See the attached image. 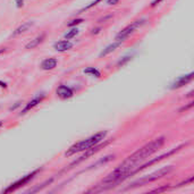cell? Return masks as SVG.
<instances>
[{"mask_svg":"<svg viewBox=\"0 0 194 194\" xmlns=\"http://www.w3.org/2000/svg\"><path fill=\"white\" fill-rule=\"evenodd\" d=\"M166 139L165 136L157 138L153 141L146 143L144 146L139 149L136 152L131 154L126 160H124L117 168H115L109 175H107L101 183L98 184V188L93 190L96 192H101L106 190H110L114 186H116L120 182L126 180L131 175L135 174L136 169L139 168L146 160H148L153 153H156L158 150H160L162 146L165 144Z\"/></svg>","mask_w":194,"mask_h":194,"instance_id":"obj_1","label":"cell"},{"mask_svg":"<svg viewBox=\"0 0 194 194\" xmlns=\"http://www.w3.org/2000/svg\"><path fill=\"white\" fill-rule=\"evenodd\" d=\"M106 136H107V132H106V131L96 133L94 135H92L90 138L83 140V141H80V142L75 143L74 146H72L69 149L66 151L65 156H66V157H69V156H73V154H75V153L82 152V151H85V150H88V149H90V148H93L94 146L99 144L101 141H104Z\"/></svg>","mask_w":194,"mask_h":194,"instance_id":"obj_2","label":"cell"},{"mask_svg":"<svg viewBox=\"0 0 194 194\" xmlns=\"http://www.w3.org/2000/svg\"><path fill=\"white\" fill-rule=\"evenodd\" d=\"M173 170H174L173 166L164 167V168H161V169H159V170H157V172H154V173L150 174V175H146V177H143V178H141V180L132 183L128 188H133V187H138V186H143V185H146V184H148V183H151V182H154V180H160V178H162V177L167 176V175H169Z\"/></svg>","mask_w":194,"mask_h":194,"instance_id":"obj_3","label":"cell"},{"mask_svg":"<svg viewBox=\"0 0 194 194\" xmlns=\"http://www.w3.org/2000/svg\"><path fill=\"white\" fill-rule=\"evenodd\" d=\"M146 23V18H141V20H138V21L133 22L132 24H130L128 26H126L125 28H123L115 38L116 41H125V39H127L131 34H133L138 28H140L142 25H144Z\"/></svg>","mask_w":194,"mask_h":194,"instance_id":"obj_4","label":"cell"},{"mask_svg":"<svg viewBox=\"0 0 194 194\" xmlns=\"http://www.w3.org/2000/svg\"><path fill=\"white\" fill-rule=\"evenodd\" d=\"M40 172V169H36V170H33L32 173L28 174L26 176H23L21 180H18L17 182H15L14 184H12L10 186H8L7 188H5L4 191H2V193H9V192H13V191H16L17 188H20V187L24 186L25 184H28L30 180H32L34 178V176L36 174Z\"/></svg>","mask_w":194,"mask_h":194,"instance_id":"obj_5","label":"cell"},{"mask_svg":"<svg viewBox=\"0 0 194 194\" xmlns=\"http://www.w3.org/2000/svg\"><path fill=\"white\" fill-rule=\"evenodd\" d=\"M193 76H194L193 72H191V73H190V74H187V75L180 76L173 84H172L170 89H172V90H175V89H180V88H182V86L186 85L187 83H190V82L193 80Z\"/></svg>","mask_w":194,"mask_h":194,"instance_id":"obj_6","label":"cell"},{"mask_svg":"<svg viewBox=\"0 0 194 194\" xmlns=\"http://www.w3.org/2000/svg\"><path fill=\"white\" fill-rule=\"evenodd\" d=\"M44 98H46V94H44V93L38 94L36 97L33 98V99H32V100H31V101H30V102H28V104L25 106V108L22 110V112L20 114V115H21V116H22V115H25L26 112H28L30 110H32L34 107H36V106H38L39 104H41L42 101H43V99H44Z\"/></svg>","mask_w":194,"mask_h":194,"instance_id":"obj_7","label":"cell"},{"mask_svg":"<svg viewBox=\"0 0 194 194\" xmlns=\"http://www.w3.org/2000/svg\"><path fill=\"white\" fill-rule=\"evenodd\" d=\"M34 22L33 21H28V22H24L23 24H21L20 26L17 28H15V31L13 32V34H12V36L13 38H15V36H18V35L23 34V33H26L28 30L31 28H33L34 26Z\"/></svg>","mask_w":194,"mask_h":194,"instance_id":"obj_8","label":"cell"},{"mask_svg":"<svg viewBox=\"0 0 194 194\" xmlns=\"http://www.w3.org/2000/svg\"><path fill=\"white\" fill-rule=\"evenodd\" d=\"M57 96L60 99H69L74 96V91L67 85H59L57 89Z\"/></svg>","mask_w":194,"mask_h":194,"instance_id":"obj_9","label":"cell"},{"mask_svg":"<svg viewBox=\"0 0 194 194\" xmlns=\"http://www.w3.org/2000/svg\"><path fill=\"white\" fill-rule=\"evenodd\" d=\"M54 48L59 52H64V51H67V50L73 48V43L69 40H62V41L56 42Z\"/></svg>","mask_w":194,"mask_h":194,"instance_id":"obj_10","label":"cell"},{"mask_svg":"<svg viewBox=\"0 0 194 194\" xmlns=\"http://www.w3.org/2000/svg\"><path fill=\"white\" fill-rule=\"evenodd\" d=\"M122 43H123V41H115L114 43H111V44H109L108 47H106V48L100 52V55H99V57L100 58H102V57H106L107 55H109V54H111L112 51H115L117 48H119L120 46H122Z\"/></svg>","mask_w":194,"mask_h":194,"instance_id":"obj_11","label":"cell"},{"mask_svg":"<svg viewBox=\"0 0 194 194\" xmlns=\"http://www.w3.org/2000/svg\"><path fill=\"white\" fill-rule=\"evenodd\" d=\"M57 64H58V60L56 58H47L41 62L40 67L43 70H51L57 66Z\"/></svg>","mask_w":194,"mask_h":194,"instance_id":"obj_12","label":"cell"},{"mask_svg":"<svg viewBox=\"0 0 194 194\" xmlns=\"http://www.w3.org/2000/svg\"><path fill=\"white\" fill-rule=\"evenodd\" d=\"M44 39H46V34H44V33H42V34L38 35L36 38H34L33 40H31V41L28 42V44L25 46V49H28V50H30V49L36 48L38 46H40L42 42L44 41Z\"/></svg>","mask_w":194,"mask_h":194,"instance_id":"obj_13","label":"cell"},{"mask_svg":"<svg viewBox=\"0 0 194 194\" xmlns=\"http://www.w3.org/2000/svg\"><path fill=\"white\" fill-rule=\"evenodd\" d=\"M84 73H85V74H91L92 76H96V77H100V76H101V73H100V70H98L97 68H94V67H89V68L84 69Z\"/></svg>","mask_w":194,"mask_h":194,"instance_id":"obj_14","label":"cell"},{"mask_svg":"<svg viewBox=\"0 0 194 194\" xmlns=\"http://www.w3.org/2000/svg\"><path fill=\"white\" fill-rule=\"evenodd\" d=\"M77 34H78V28H73L72 30H70V31H68V32L65 34V39H66V40H70V39L75 38Z\"/></svg>","mask_w":194,"mask_h":194,"instance_id":"obj_15","label":"cell"},{"mask_svg":"<svg viewBox=\"0 0 194 194\" xmlns=\"http://www.w3.org/2000/svg\"><path fill=\"white\" fill-rule=\"evenodd\" d=\"M84 20L83 18H76V20H73V21H70L67 23V26L68 28H74V26H76L78 24H81V23H83Z\"/></svg>","mask_w":194,"mask_h":194,"instance_id":"obj_16","label":"cell"},{"mask_svg":"<svg viewBox=\"0 0 194 194\" xmlns=\"http://www.w3.org/2000/svg\"><path fill=\"white\" fill-rule=\"evenodd\" d=\"M100 1H102V0H94V1H92V2H91V4H89L88 6H85L84 8H82V9L80 10V13H83V12H85V10H89L90 8L94 7L96 5H98V4L100 2Z\"/></svg>","mask_w":194,"mask_h":194,"instance_id":"obj_17","label":"cell"},{"mask_svg":"<svg viewBox=\"0 0 194 194\" xmlns=\"http://www.w3.org/2000/svg\"><path fill=\"white\" fill-rule=\"evenodd\" d=\"M131 59H132V57H131V56H127V57H124L123 59H120V60L118 62L117 66H118V67H120V66H123V65H125V64H126V62H130Z\"/></svg>","mask_w":194,"mask_h":194,"instance_id":"obj_18","label":"cell"},{"mask_svg":"<svg viewBox=\"0 0 194 194\" xmlns=\"http://www.w3.org/2000/svg\"><path fill=\"white\" fill-rule=\"evenodd\" d=\"M21 104H22V101H17V102H16V104H15L14 106H12V107L9 108V111H14V110H16V109H17V108H18V107H20Z\"/></svg>","mask_w":194,"mask_h":194,"instance_id":"obj_19","label":"cell"},{"mask_svg":"<svg viewBox=\"0 0 194 194\" xmlns=\"http://www.w3.org/2000/svg\"><path fill=\"white\" fill-rule=\"evenodd\" d=\"M16 2V7L17 8H22L24 6V0H15Z\"/></svg>","mask_w":194,"mask_h":194,"instance_id":"obj_20","label":"cell"},{"mask_svg":"<svg viewBox=\"0 0 194 194\" xmlns=\"http://www.w3.org/2000/svg\"><path fill=\"white\" fill-rule=\"evenodd\" d=\"M118 2H119V0H107V4H108L109 6H114V5H117Z\"/></svg>","mask_w":194,"mask_h":194,"instance_id":"obj_21","label":"cell"},{"mask_svg":"<svg viewBox=\"0 0 194 194\" xmlns=\"http://www.w3.org/2000/svg\"><path fill=\"white\" fill-rule=\"evenodd\" d=\"M192 106H193V102H190V104H187V106H184V107H183V108H182V109H180V111L187 110V109H190V108H191V107H192Z\"/></svg>","mask_w":194,"mask_h":194,"instance_id":"obj_22","label":"cell"},{"mask_svg":"<svg viewBox=\"0 0 194 194\" xmlns=\"http://www.w3.org/2000/svg\"><path fill=\"white\" fill-rule=\"evenodd\" d=\"M162 0H153L152 2H151V7H156L158 4H160Z\"/></svg>","mask_w":194,"mask_h":194,"instance_id":"obj_23","label":"cell"},{"mask_svg":"<svg viewBox=\"0 0 194 194\" xmlns=\"http://www.w3.org/2000/svg\"><path fill=\"white\" fill-rule=\"evenodd\" d=\"M110 18H112V15H108V16H104V17H102L101 20H99V22H102V21H107V20H110Z\"/></svg>","mask_w":194,"mask_h":194,"instance_id":"obj_24","label":"cell"},{"mask_svg":"<svg viewBox=\"0 0 194 194\" xmlns=\"http://www.w3.org/2000/svg\"><path fill=\"white\" fill-rule=\"evenodd\" d=\"M100 31H101V28H93V30H92V34H98V33H100Z\"/></svg>","mask_w":194,"mask_h":194,"instance_id":"obj_25","label":"cell"},{"mask_svg":"<svg viewBox=\"0 0 194 194\" xmlns=\"http://www.w3.org/2000/svg\"><path fill=\"white\" fill-rule=\"evenodd\" d=\"M0 88H4V89H6V88H7V83H5V82L0 81Z\"/></svg>","mask_w":194,"mask_h":194,"instance_id":"obj_26","label":"cell"},{"mask_svg":"<svg viewBox=\"0 0 194 194\" xmlns=\"http://www.w3.org/2000/svg\"><path fill=\"white\" fill-rule=\"evenodd\" d=\"M6 50H7V49H6V48L1 49V50H0V54H1V52H5V51H6Z\"/></svg>","mask_w":194,"mask_h":194,"instance_id":"obj_27","label":"cell"},{"mask_svg":"<svg viewBox=\"0 0 194 194\" xmlns=\"http://www.w3.org/2000/svg\"><path fill=\"white\" fill-rule=\"evenodd\" d=\"M2 125H4V122H1V120H0V127H1Z\"/></svg>","mask_w":194,"mask_h":194,"instance_id":"obj_28","label":"cell"}]
</instances>
